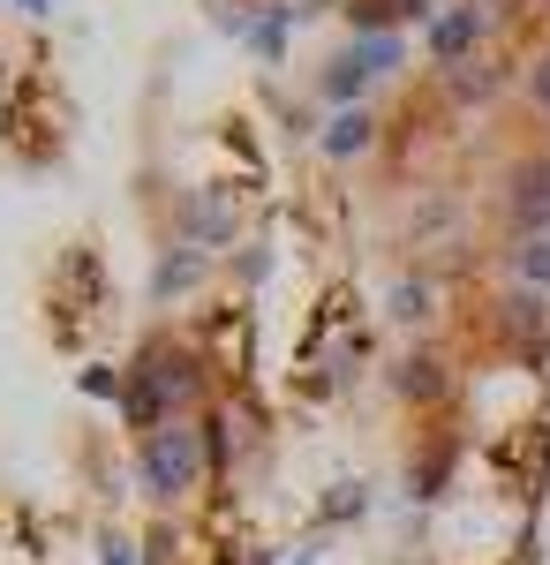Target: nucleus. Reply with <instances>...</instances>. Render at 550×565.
Listing matches in <instances>:
<instances>
[{"label": "nucleus", "mask_w": 550, "mask_h": 565, "mask_svg": "<svg viewBox=\"0 0 550 565\" xmlns=\"http://www.w3.org/2000/svg\"><path fill=\"white\" fill-rule=\"evenodd\" d=\"M136 476L151 498H181V490H197L204 476V430H151L144 437V460H136Z\"/></svg>", "instance_id": "nucleus-1"}, {"label": "nucleus", "mask_w": 550, "mask_h": 565, "mask_svg": "<svg viewBox=\"0 0 550 565\" xmlns=\"http://www.w3.org/2000/svg\"><path fill=\"white\" fill-rule=\"evenodd\" d=\"M483 31H490V8H475V0H461L453 15H437V23H430V53L461 68V53H467L475 39H483Z\"/></svg>", "instance_id": "nucleus-2"}, {"label": "nucleus", "mask_w": 550, "mask_h": 565, "mask_svg": "<svg viewBox=\"0 0 550 565\" xmlns=\"http://www.w3.org/2000/svg\"><path fill=\"white\" fill-rule=\"evenodd\" d=\"M512 212H520V226H550V159L520 174V196H512Z\"/></svg>", "instance_id": "nucleus-3"}, {"label": "nucleus", "mask_w": 550, "mask_h": 565, "mask_svg": "<svg viewBox=\"0 0 550 565\" xmlns=\"http://www.w3.org/2000/svg\"><path fill=\"white\" fill-rule=\"evenodd\" d=\"M362 84H370V61H362V45H347L332 68H325V90H332V98H355Z\"/></svg>", "instance_id": "nucleus-4"}, {"label": "nucleus", "mask_w": 550, "mask_h": 565, "mask_svg": "<svg viewBox=\"0 0 550 565\" xmlns=\"http://www.w3.org/2000/svg\"><path fill=\"white\" fill-rule=\"evenodd\" d=\"M362 143H370V114H362V106H355V114H339L332 129H325V151H332V159H355Z\"/></svg>", "instance_id": "nucleus-5"}, {"label": "nucleus", "mask_w": 550, "mask_h": 565, "mask_svg": "<svg viewBox=\"0 0 550 565\" xmlns=\"http://www.w3.org/2000/svg\"><path fill=\"white\" fill-rule=\"evenodd\" d=\"M287 23H295V8H272V15H264V23H250L242 39H250L264 61H279V53H287Z\"/></svg>", "instance_id": "nucleus-6"}, {"label": "nucleus", "mask_w": 550, "mask_h": 565, "mask_svg": "<svg viewBox=\"0 0 550 565\" xmlns=\"http://www.w3.org/2000/svg\"><path fill=\"white\" fill-rule=\"evenodd\" d=\"M520 279H536L550 295V234H536V242H520Z\"/></svg>", "instance_id": "nucleus-7"}, {"label": "nucleus", "mask_w": 550, "mask_h": 565, "mask_svg": "<svg viewBox=\"0 0 550 565\" xmlns=\"http://www.w3.org/2000/svg\"><path fill=\"white\" fill-rule=\"evenodd\" d=\"M400 392H437V362H408V377H400Z\"/></svg>", "instance_id": "nucleus-8"}, {"label": "nucleus", "mask_w": 550, "mask_h": 565, "mask_svg": "<svg viewBox=\"0 0 550 565\" xmlns=\"http://www.w3.org/2000/svg\"><path fill=\"white\" fill-rule=\"evenodd\" d=\"M98 565H136V543H128V535H106V543H98Z\"/></svg>", "instance_id": "nucleus-9"}, {"label": "nucleus", "mask_w": 550, "mask_h": 565, "mask_svg": "<svg viewBox=\"0 0 550 565\" xmlns=\"http://www.w3.org/2000/svg\"><path fill=\"white\" fill-rule=\"evenodd\" d=\"M536 98H543V106H550V61H543V68H536Z\"/></svg>", "instance_id": "nucleus-10"}, {"label": "nucleus", "mask_w": 550, "mask_h": 565, "mask_svg": "<svg viewBox=\"0 0 550 565\" xmlns=\"http://www.w3.org/2000/svg\"><path fill=\"white\" fill-rule=\"evenodd\" d=\"M392 8H400V15H423V0H392Z\"/></svg>", "instance_id": "nucleus-11"}, {"label": "nucleus", "mask_w": 550, "mask_h": 565, "mask_svg": "<svg viewBox=\"0 0 550 565\" xmlns=\"http://www.w3.org/2000/svg\"><path fill=\"white\" fill-rule=\"evenodd\" d=\"M23 8H45V0H23Z\"/></svg>", "instance_id": "nucleus-12"}, {"label": "nucleus", "mask_w": 550, "mask_h": 565, "mask_svg": "<svg viewBox=\"0 0 550 565\" xmlns=\"http://www.w3.org/2000/svg\"><path fill=\"white\" fill-rule=\"evenodd\" d=\"M512 565H528V558H512Z\"/></svg>", "instance_id": "nucleus-13"}]
</instances>
